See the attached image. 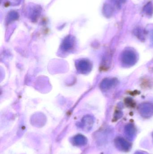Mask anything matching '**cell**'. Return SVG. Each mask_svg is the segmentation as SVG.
Wrapping results in <instances>:
<instances>
[{
    "label": "cell",
    "instance_id": "1",
    "mask_svg": "<svg viewBox=\"0 0 153 154\" xmlns=\"http://www.w3.org/2000/svg\"><path fill=\"white\" fill-rule=\"evenodd\" d=\"M115 144L116 147L122 152H128L131 148L130 143L123 137H117L116 138L115 140Z\"/></svg>",
    "mask_w": 153,
    "mask_h": 154
},
{
    "label": "cell",
    "instance_id": "3",
    "mask_svg": "<svg viewBox=\"0 0 153 154\" xmlns=\"http://www.w3.org/2000/svg\"><path fill=\"white\" fill-rule=\"evenodd\" d=\"M78 69L82 72H86L90 69V65L89 62L85 60H82L79 61L77 65Z\"/></svg>",
    "mask_w": 153,
    "mask_h": 154
},
{
    "label": "cell",
    "instance_id": "8",
    "mask_svg": "<svg viewBox=\"0 0 153 154\" xmlns=\"http://www.w3.org/2000/svg\"><path fill=\"white\" fill-rule=\"evenodd\" d=\"M152 137H153V134H152Z\"/></svg>",
    "mask_w": 153,
    "mask_h": 154
},
{
    "label": "cell",
    "instance_id": "6",
    "mask_svg": "<svg viewBox=\"0 0 153 154\" xmlns=\"http://www.w3.org/2000/svg\"><path fill=\"white\" fill-rule=\"evenodd\" d=\"M125 1L126 0H116V3L119 7H120L121 4L125 3Z\"/></svg>",
    "mask_w": 153,
    "mask_h": 154
},
{
    "label": "cell",
    "instance_id": "2",
    "mask_svg": "<svg viewBox=\"0 0 153 154\" xmlns=\"http://www.w3.org/2000/svg\"><path fill=\"white\" fill-rule=\"evenodd\" d=\"M125 133L127 138L128 140H134L136 134V130L133 125L129 124L126 126L125 129Z\"/></svg>",
    "mask_w": 153,
    "mask_h": 154
},
{
    "label": "cell",
    "instance_id": "5",
    "mask_svg": "<svg viewBox=\"0 0 153 154\" xmlns=\"http://www.w3.org/2000/svg\"><path fill=\"white\" fill-rule=\"evenodd\" d=\"M114 13V8L110 5L106 4L104 7V13L106 16L110 17Z\"/></svg>",
    "mask_w": 153,
    "mask_h": 154
},
{
    "label": "cell",
    "instance_id": "4",
    "mask_svg": "<svg viewBox=\"0 0 153 154\" xmlns=\"http://www.w3.org/2000/svg\"><path fill=\"white\" fill-rule=\"evenodd\" d=\"M143 11L147 15H152L153 13V5L152 3L149 2L143 8Z\"/></svg>",
    "mask_w": 153,
    "mask_h": 154
},
{
    "label": "cell",
    "instance_id": "7",
    "mask_svg": "<svg viewBox=\"0 0 153 154\" xmlns=\"http://www.w3.org/2000/svg\"><path fill=\"white\" fill-rule=\"evenodd\" d=\"M134 154H145L143 152H136Z\"/></svg>",
    "mask_w": 153,
    "mask_h": 154
}]
</instances>
